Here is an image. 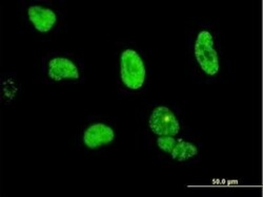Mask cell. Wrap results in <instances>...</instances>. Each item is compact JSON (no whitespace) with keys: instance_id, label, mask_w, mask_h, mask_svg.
<instances>
[{"instance_id":"1","label":"cell","mask_w":263,"mask_h":197,"mask_svg":"<svg viewBox=\"0 0 263 197\" xmlns=\"http://www.w3.org/2000/svg\"><path fill=\"white\" fill-rule=\"evenodd\" d=\"M42 75L49 83H78L83 79L82 63L71 54H49L42 60Z\"/></svg>"},{"instance_id":"2","label":"cell","mask_w":263,"mask_h":197,"mask_svg":"<svg viewBox=\"0 0 263 197\" xmlns=\"http://www.w3.org/2000/svg\"><path fill=\"white\" fill-rule=\"evenodd\" d=\"M192 55L198 72L206 78H214L220 71V58L215 36L210 30L197 32L192 41Z\"/></svg>"},{"instance_id":"3","label":"cell","mask_w":263,"mask_h":197,"mask_svg":"<svg viewBox=\"0 0 263 197\" xmlns=\"http://www.w3.org/2000/svg\"><path fill=\"white\" fill-rule=\"evenodd\" d=\"M119 82L127 93H139L143 90L147 79V68L140 52L134 48H126L119 55Z\"/></svg>"},{"instance_id":"4","label":"cell","mask_w":263,"mask_h":197,"mask_svg":"<svg viewBox=\"0 0 263 197\" xmlns=\"http://www.w3.org/2000/svg\"><path fill=\"white\" fill-rule=\"evenodd\" d=\"M27 26L35 33L48 35L54 32L60 24V13L48 3L32 2L23 10Z\"/></svg>"},{"instance_id":"5","label":"cell","mask_w":263,"mask_h":197,"mask_svg":"<svg viewBox=\"0 0 263 197\" xmlns=\"http://www.w3.org/2000/svg\"><path fill=\"white\" fill-rule=\"evenodd\" d=\"M148 126L152 133L158 137H175L180 133V122L177 116L166 106H158L152 112Z\"/></svg>"},{"instance_id":"6","label":"cell","mask_w":263,"mask_h":197,"mask_svg":"<svg viewBox=\"0 0 263 197\" xmlns=\"http://www.w3.org/2000/svg\"><path fill=\"white\" fill-rule=\"evenodd\" d=\"M115 140L114 128L104 122H95L86 126L82 134V143L90 150L112 144Z\"/></svg>"},{"instance_id":"7","label":"cell","mask_w":263,"mask_h":197,"mask_svg":"<svg viewBox=\"0 0 263 197\" xmlns=\"http://www.w3.org/2000/svg\"><path fill=\"white\" fill-rule=\"evenodd\" d=\"M198 156V148L191 142L177 141L173 151L171 152L172 160L178 163H185Z\"/></svg>"},{"instance_id":"8","label":"cell","mask_w":263,"mask_h":197,"mask_svg":"<svg viewBox=\"0 0 263 197\" xmlns=\"http://www.w3.org/2000/svg\"><path fill=\"white\" fill-rule=\"evenodd\" d=\"M176 144H177V140L175 139V137L163 136V137H158L157 139V145L159 149L164 153H168V155H171V152L173 151Z\"/></svg>"}]
</instances>
